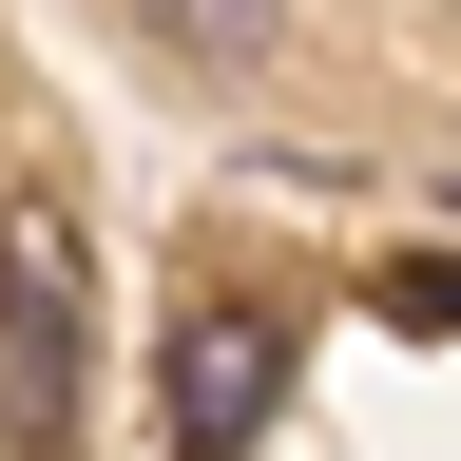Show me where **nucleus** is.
Instances as JSON below:
<instances>
[{
  "mask_svg": "<svg viewBox=\"0 0 461 461\" xmlns=\"http://www.w3.org/2000/svg\"><path fill=\"white\" fill-rule=\"evenodd\" d=\"M269 384H288V327L269 308H193L173 327V461H230L269 423Z\"/></svg>",
  "mask_w": 461,
  "mask_h": 461,
  "instance_id": "f03ea898",
  "label": "nucleus"
},
{
  "mask_svg": "<svg viewBox=\"0 0 461 461\" xmlns=\"http://www.w3.org/2000/svg\"><path fill=\"white\" fill-rule=\"evenodd\" d=\"M154 39H193V58H250V39H269V0H154Z\"/></svg>",
  "mask_w": 461,
  "mask_h": 461,
  "instance_id": "7ed1b4c3",
  "label": "nucleus"
},
{
  "mask_svg": "<svg viewBox=\"0 0 461 461\" xmlns=\"http://www.w3.org/2000/svg\"><path fill=\"white\" fill-rule=\"evenodd\" d=\"M403 327H461V269H403Z\"/></svg>",
  "mask_w": 461,
  "mask_h": 461,
  "instance_id": "20e7f679",
  "label": "nucleus"
},
{
  "mask_svg": "<svg viewBox=\"0 0 461 461\" xmlns=\"http://www.w3.org/2000/svg\"><path fill=\"white\" fill-rule=\"evenodd\" d=\"M77 308H96L77 212H0V423H20V442L77 423Z\"/></svg>",
  "mask_w": 461,
  "mask_h": 461,
  "instance_id": "f257e3e1",
  "label": "nucleus"
}]
</instances>
